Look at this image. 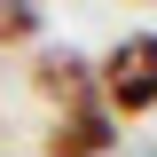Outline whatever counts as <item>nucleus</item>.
<instances>
[{
  "mask_svg": "<svg viewBox=\"0 0 157 157\" xmlns=\"http://www.w3.org/2000/svg\"><path fill=\"white\" fill-rule=\"evenodd\" d=\"M102 102L126 110V118L157 110V39L149 32H134V39L110 47V63H102Z\"/></svg>",
  "mask_w": 157,
  "mask_h": 157,
  "instance_id": "f257e3e1",
  "label": "nucleus"
},
{
  "mask_svg": "<svg viewBox=\"0 0 157 157\" xmlns=\"http://www.w3.org/2000/svg\"><path fill=\"white\" fill-rule=\"evenodd\" d=\"M86 78H94V71H86V63H78L71 47H63V55H39L32 86H39L47 102H63V110H86Z\"/></svg>",
  "mask_w": 157,
  "mask_h": 157,
  "instance_id": "7ed1b4c3",
  "label": "nucleus"
},
{
  "mask_svg": "<svg viewBox=\"0 0 157 157\" xmlns=\"http://www.w3.org/2000/svg\"><path fill=\"white\" fill-rule=\"evenodd\" d=\"M32 32H39L32 0H0V47H16V39H32Z\"/></svg>",
  "mask_w": 157,
  "mask_h": 157,
  "instance_id": "20e7f679",
  "label": "nucleus"
},
{
  "mask_svg": "<svg viewBox=\"0 0 157 157\" xmlns=\"http://www.w3.org/2000/svg\"><path fill=\"white\" fill-rule=\"evenodd\" d=\"M102 149H110V110H63L47 134V157H102Z\"/></svg>",
  "mask_w": 157,
  "mask_h": 157,
  "instance_id": "f03ea898",
  "label": "nucleus"
}]
</instances>
